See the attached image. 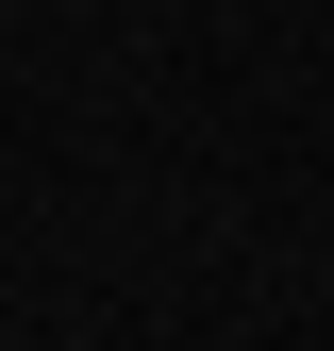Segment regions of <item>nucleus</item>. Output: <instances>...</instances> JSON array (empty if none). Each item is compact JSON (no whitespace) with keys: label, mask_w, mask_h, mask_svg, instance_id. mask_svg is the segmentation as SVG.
Here are the masks:
<instances>
[]
</instances>
